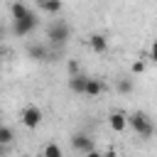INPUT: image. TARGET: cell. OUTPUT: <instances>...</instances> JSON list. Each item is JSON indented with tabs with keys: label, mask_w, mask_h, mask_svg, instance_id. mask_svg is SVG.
Returning a JSON list of instances; mask_svg holds the SVG:
<instances>
[{
	"label": "cell",
	"mask_w": 157,
	"mask_h": 157,
	"mask_svg": "<svg viewBox=\"0 0 157 157\" xmlns=\"http://www.w3.org/2000/svg\"><path fill=\"white\" fill-rule=\"evenodd\" d=\"M128 123H130V128L135 130V135H137V137H142V140H150V137L155 135V123H152V120H150V115H147V113H142V110L132 113V115L128 118Z\"/></svg>",
	"instance_id": "1"
},
{
	"label": "cell",
	"mask_w": 157,
	"mask_h": 157,
	"mask_svg": "<svg viewBox=\"0 0 157 157\" xmlns=\"http://www.w3.org/2000/svg\"><path fill=\"white\" fill-rule=\"evenodd\" d=\"M71 37V27L64 22V20H54L49 27H47V39L54 44V47H64Z\"/></svg>",
	"instance_id": "2"
},
{
	"label": "cell",
	"mask_w": 157,
	"mask_h": 157,
	"mask_svg": "<svg viewBox=\"0 0 157 157\" xmlns=\"http://www.w3.org/2000/svg\"><path fill=\"white\" fill-rule=\"evenodd\" d=\"M20 123H22L25 128H29V130L39 128V123H42V110H39L37 105H25V108L20 110Z\"/></svg>",
	"instance_id": "3"
},
{
	"label": "cell",
	"mask_w": 157,
	"mask_h": 157,
	"mask_svg": "<svg viewBox=\"0 0 157 157\" xmlns=\"http://www.w3.org/2000/svg\"><path fill=\"white\" fill-rule=\"evenodd\" d=\"M34 27H37V15L34 12L29 17H25V20H12V32L17 37H27L29 32H34Z\"/></svg>",
	"instance_id": "4"
},
{
	"label": "cell",
	"mask_w": 157,
	"mask_h": 157,
	"mask_svg": "<svg viewBox=\"0 0 157 157\" xmlns=\"http://www.w3.org/2000/svg\"><path fill=\"white\" fill-rule=\"evenodd\" d=\"M71 147H74L76 152H81V155H88V152H93V150H96L93 140H91L88 135H78V132L71 137Z\"/></svg>",
	"instance_id": "5"
},
{
	"label": "cell",
	"mask_w": 157,
	"mask_h": 157,
	"mask_svg": "<svg viewBox=\"0 0 157 157\" xmlns=\"http://www.w3.org/2000/svg\"><path fill=\"white\" fill-rule=\"evenodd\" d=\"M86 86H88V76L86 74H76V76H69V88L74 91V93H83L86 96Z\"/></svg>",
	"instance_id": "6"
},
{
	"label": "cell",
	"mask_w": 157,
	"mask_h": 157,
	"mask_svg": "<svg viewBox=\"0 0 157 157\" xmlns=\"http://www.w3.org/2000/svg\"><path fill=\"white\" fill-rule=\"evenodd\" d=\"M108 125H110V130L123 132L130 123H128V115H125V113H110V115H108Z\"/></svg>",
	"instance_id": "7"
},
{
	"label": "cell",
	"mask_w": 157,
	"mask_h": 157,
	"mask_svg": "<svg viewBox=\"0 0 157 157\" xmlns=\"http://www.w3.org/2000/svg\"><path fill=\"white\" fill-rule=\"evenodd\" d=\"M88 47H91L96 54H103V52L108 49V39H105V34H98V32L91 34V37H88Z\"/></svg>",
	"instance_id": "8"
},
{
	"label": "cell",
	"mask_w": 157,
	"mask_h": 157,
	"mask_svg": "<svg viewBox=\"0 0 157 157\" xmlns=\"http://www.w3.org/2000/svg\"><path fill=\"white\" fill-rule=\"evenodd\" d=\"M27 54L32 59H37V61H49V49L44 44H29L27 47Z\"/></svg>",
	"instance_id": "9"
},
{
	"label": "cell",
	"mask_w": 157,
	"mask_h": 157,
	"mask_svg": "<svg viewBox=\"0 0 157 157\" xmlns=\"http://www.w3.org/2000/svg\"><path fill=\"white\" fill-rule=\"evenodd\" d=\"M10 12H12V20H25V17H29V15H32V10H29L25 2H12Z\"/></svg>",
	"instance_id": "10"
},
{
	"label": "cell",
	"mask_w": 157,
	"mask_h": 157,
	"mask_svg": "<svg viewBox=\"0 0 157 157\" xmlns=\"http://www.w3.org/2000/svg\"><path fill=\"white\" fill-rule=\"evenodd\" d=\"M37 2L47 15H59L61 12V0H37Z\"/></svg>",
	"instance_id": "11"
},
{
	"label": "cell",
	"mask_w": 157,
	"mask_h": 157,
	"mask_svg": "<svg viewBox=\"0 0 157 157\" xmlns=\"http://www.w3.org/2000/svg\"><path fill=\"white\" fill-rule=\"evenodd\" d=\"M101 93H103V81H98V78H88V86H86V96L96 98V96H101Z\"/></svg>",
	"instance_id": "12"
},
{
	"label": "cell",
	"mask_w": 157,
	"mask_h": 157,
	"mask_svg": "<svg viewBox=\"0 0 157 157\" xmlns=\"http://www.w3.org/2000/svg\"><path fill=\"white\" fill-rule=\"evenodd\" d=\"M115 91L123 93V96H128V93L132 91V78H118V81H115Z\"/></svg>",
	"instance_id": "13"
},
{
	"label": "cell",
	"mask_w": 157,
	"mask_h": 157,
	"mask_svg": "<svg viewBox=\"0 0 157 157\" xmlns=\"http://www.w3.org/2000/svg\"><path fill=\"white\" fill-rule=\"evenodd\" d=\"M42 157H61V147H59L56 142H49V145L44 147V152H42Z\"/></svg>",
	"instance_id": "14"
},
{
	"label": "cell",
	"mask_w": 157,
	"mask_h": 157,
	"mask_svg": "<svg viewBox=\"0 0 157 157\" xmlns=\"http://www.w3.org/2000/svg\"><path fill=\"white\" fill-rule=\"evenodd\" d=\"M0 142H2V145H10V142H12V128H7V125L0 128Z\"/></svg>",
	"instance_id": "15"
},
{
	"label": "cell",
	"mask_w": 157,
	"mask_h": 157,
	"mask_svg": "<svg viewBox=\"0 0 157 157\" xmlns=\"http://www.w3.org/2000/svg\"><path fill=\"white\" fill-rule=\"evenodd\" d=\"M76 74H81V66L76 59H69V76H76Z\"/></svg>",
	"instance_id": "16"
},
{
	"label": "cell",
	"mask_w": 157,
	"mask_h": 157,
	"mask_svg": "<svg viewBox=\"0 0 157 157\" xmlns=\"http://www.w3.org/2000/svg\"><path fill=\"white\" fill-rule=\"evenodd\" d=\"M130 71H132L135 76H137V74H142V71H145V61H135V64L130 66Z\"/></svg>",
	"instance_id": "17"
},
{
	"label": "cell",
	"mask_w": 157,
	"mask_h": 157,
	"mask_svg": "<svg viewBox=\"0 0 157 157\" xmlns=\"http://www.w3.org/2000/svg\"><path fill=\"white\" fill-rule=\"evenodd\" d=\"M150 59L152 61H157V39L152 42V47H150Z\"/></svg>",
	"instance_id": "18"
},
{
	"label": "cell",
	"mask_w": 157,
	"mask_h": 157,
	"mask_svg": "<svg viewBox=\"0 0 157 157\" xmlns=\"http://www.w3.org/2000/svg\"><path fill=\"white\" fill-rule=\"evenodd\" d=\"M86 157H105V155H101V152H98V150H93V152H88V155H86Z\"/></svg>",
	"instance_id": "19"
}]
</instances>
